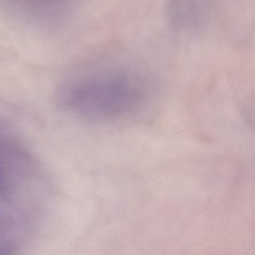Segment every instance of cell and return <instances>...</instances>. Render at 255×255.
<instances>
[{
  "mask_svg": "<svg viewBox=\"0 0 255 255\" xmlns=\"http://www.w3.org/2000/svg\"><path fill=\"white\" fill-rule=\"evenodd\" d=\"M71 0H4L14 17L28 23L50 25L59 22L70 8Z\"/></svg>",
  "mask_w": 255,
  "mask_h": 255,
  "instance_id": "2",
  "label": "cell"
},
{
  "mask_svg": "<svg viewBox=\"0 0 255 255\" xmlns=\"http://www.w3.org/2000/svg\"><path fill=\"white\" fill-rule=\"evenodd\" d=\"M149 85L133 70L106 69L69 79L57 93L68 115L88 122H118L134 116L148 103Z\"/></svg>",
  "mask_w": 255,
  "mask_h": 255,
  "instance_id": "1",
  "label": "cell"
}]
</instances>
